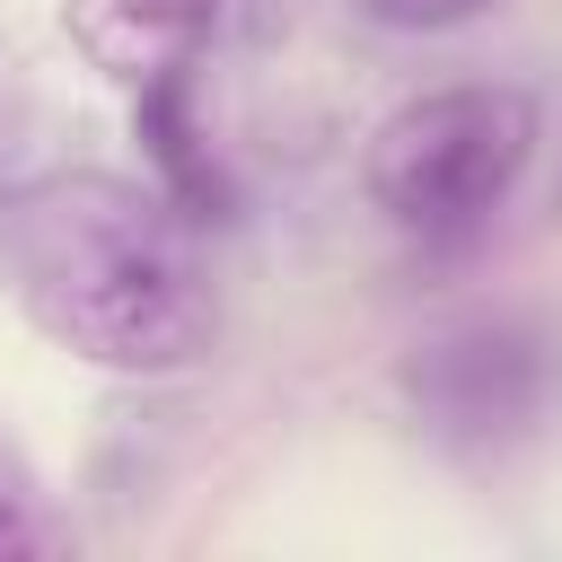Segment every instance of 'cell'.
I'll use <instances>...</instances> for the list:
<instances>
[{"label":"cell","mask_w":562,"mask_h":562,"mask_svg":"<svg viewBox=\"0 0 562 562\" xmlns=\"http://www.w3.org/2000/svg\"><path fill=\"white\" fill-rule=\"evenodd\" d=\"M527 158H536V97L501 79H457V88L404 97L369 132L360 193L404 237H465L509 202Z\"/></svg>","instance_id":"cell-2"},{"label":"cell","mask_w":562,"mask_h":562,"mask_svg":"<svg viewBox=\"0 0 562 562\" xmlns=\"http://www.w3.org/2000/svg\"><path fill=\"white\" fill-rule=\"evenodd\" d=\"M211 26H220V0H61L70 53L105 88H123V97H149V88L193 79Z\"/></svg>","instance_id":"cell-4"},{"label":"cell","mask_w":562,"mask_h":562,"mask_svg":"<svg viewBox=\"0 0 562 562\" xmlns=\"http://www.w3.org/2000/svg\"><path fill=\"white\" fill-rule=\"evenodd\" d=\"M70 527L53 509V492L35 483V465L0 439V562H35V553H61Z\"/></svg>","instance_id":"cell-5"},{"label":"cell","mask_w":562,"mask_h":562,"mask_svg":"<svg viewBox=\"0 0 562 562\" xmlns=\"http://www.w3.org/2000/svg\"><path fill=\"white\" fill-rule=\"evenodd\" d=\"M369 26H386V35H457V26H474V18H492L501 0H351Z\"/></svg>","instance_id":"cell-6"},{"label":"cell","mask_w":562,"mask_h":562,"mask_svg":"<svg viewBox=\"0 0 562 562\" xmlns=\"http://www.w3.org/2000/svg\"><path fill=\"white\" fill-rule=\"evenodd\" d=\"M0 281L44 342L114 378H176L211 351L220 325L193 211L158 176H18L0 193Z\"/></svg>","instance_id":"cell-1"},{"label":"cell","mask_w":562,"mask_h":562,"mask_svg":"<svg viewBox=\"0 0 562 562\" xmlns=\"http://www.w3.org/2000/svg\"><path fill=\"white\" fill-rule=\"evenodd\" d=\"M404 386L422 404V422L457 448H492V439H518L553 386V360L527 325H457V334H430L413 360H404Z\"/></svg>","instance_id":"cell-3"}]
</instances>
